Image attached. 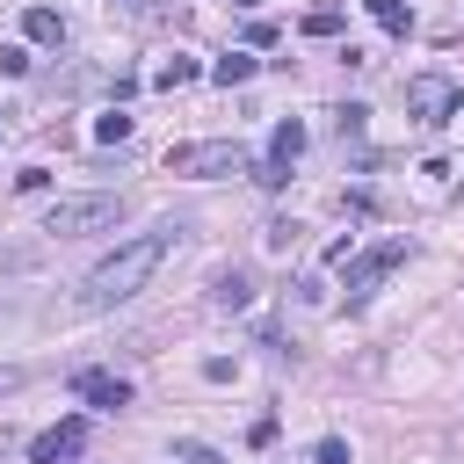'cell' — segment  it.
I'll return each mask as SVG.
<instances>
[{"mask_svg":"<svg viewBox=\"0 0 464 464\" xmlns=\"http://www.w3.org/2000/svg\"><path fill=\"white\" fill-rule=\"evenodd\" d=\"M174 246H181V225H160V232H145V239H123L109 261L87 268V283H80V312H116L123 297H138V290L152 283V268H160Z\"/></svg>","mask_w":464,"mask_h":464,"instance_id":"1","label":"cell"},{"mask_svg":"<svg viewBox=\"0 0 464 464\" xmlns=\"http://www.w3.org/2000/svg\"><path fill=\"white\" fill-rule=\"evenodd\" d=\"M123 225V196H58L44 210L51 239H80V232H116Z\"/></svg>","mask_w":464,"mask_h":464,"instance_id":"2","label":"cell"},{"mask_svg":"<svg viewBox=\"0 0 464 464\" xmlns=\"http://www.w3.org/2000/svg\"><path fill=\"white\" fill-rule=\"evenodd\" d=\"M167 174H188V181H225V174H246V145H239V138L174 145V152H167Z\"/></svg>","mask_w":464,"mask_h":464,"instance_id":"3","label":"cell"},{"mask_svg":"<svg viewBox=\"0 0 464 464\" xmlns=\"http://www.w3.org/2000/svg\"><path fill=\"white\" fill-rule=\"evenodd\" d=\"M406 254H413V239H406V232L377 239L370 254H348V304H362V297H370V290H377V283H384V276H392Z\"/></svg>","mask_w":464,"mask_h":464,"instance_id":"4","label":"cell"},{"mask_svg":"<svg viewBox=\"0 0 464 464\" xmlns=\"http://www.w3.org/2000/svg\"><path fill=\"white\" fill-rule=\"evenodd\" d=\"M457 102H464V87L442 80V72H413L406 80V116L413 123H457Z\"/></svg>","mask_w":464,"mask_h":464,"instance_id":"5","label":"cell"},{"mask_svg":"<svg viewBox=\"0 0 464 464\" xmlns=\"http://www.w3.org/2000/svg\"><path fill=\"white\" fill-rule=\"evenodd\" d=\"M80 442H87V413H65L58 428L29 442V464H80Z\"/></svg>","mask_w":464,"mask_h":464,"instance_id":"6","label":"cell"},{"mask_svg":"<svg viewBox=\"0 0 464 464\" xmlns=\"http://www.w3.org/2000/svg\"><path fill=\"white\" fill-rule=\"evenodd\" d=\"M72 392H80L94 413H123V406H130V384H123L116 370H80V377H72Z\"/></svg>","mask_w":464,"mask_h":464,"instance_id":"7","label":"cell"},{"mask_svg":"<svg viewBox=\"0 0 464 464\" xmlns=\"http://www.w3.org/2000/svg\"><path fill=\"white\" fill-rule=\"evenodd\" d=\"M210 304H218V312H246V304H254V276H246V268H218V276H210Z\"/></svg>","mask_w":464,"mask_h":464,"instance_id":"8","label":"cell"},{"mask_svg":"<svg viewBox=\"0 0 464 464\" xmlns=\"http://www.w3.org/2000/svg\"><path fill=\"white\" fill-rule=\"evenodd\" d=\"M297 152H304V123H297V116H283V123L268 130V160H276V167H290Z\"/></svg>","mask_w":464,"mask_h":464,"instance_id":"9","label":"cell"},{"mask_svg":"<svg viewBox=\"0 0 464 464\" xmlns=\"http://www.w3.org/2000/svg\"><path fill=\"white\" fill-rule=\"evenodd\" d=\"M22 29H29V44H58V36H65V14H58V7H44V0H36V7H29V14H22Z\"/></svg>","mask_w":464,"mask_h":464,"instance_id":"10","label":"cell"},{"mask_svg":"<svg viewBox=\"0 0 464 464\" xmlns=\"http://www.w3.org/2000/svg\"><path fill=\"white\" fill-rule=\"evenodd\" d=\"M362 7H370V22H377L384 36H406V29H413V7H406V0H362Z\"/></svg>","mask_w":464,"mask_h":464,"instance_id":"11","label":"cell"},{"mask_svg":"<svg viewBox=\"0 0 464 464\" xmlns=\"http://www.w3.org/2000/svg\"><path fill=\"white\" fill-rule=\"evenodd\" d=\"M254 65H261L254 51H225V58L210 65V80H218V87H239V80H254Z\"/></svg>","mask_w":464,"mask_h":464,"instance_id":"12","label":"cell"},{"mask_svg":"<svg viewBox=\"0 0 464 464\" xmlns=\"http://www.w3.org/2000/svg\"><path fill=\"white\" fill-rule=\"evenodd\" d=\"M297 239H304V225H297V218H268V225H261V246H268V254H290Z\"/></svg>","mask_w":464,"mask_h":464,"instance_id":"13","label":"cell"},{"mask_svg":"<svg viewBox=\"0 0 464 464\" xmlns=\"http://www.w3.org/2000/svg\"><path fill=\"white\" fill-rule=\"evenodd\" d=\"M188 80H196V58H167V65H152V87H167V94L188 87Z\"/></svg>","mask_w":464,"mask_h":464,"instance_id":"14","label":"cell"},{"mask_svg":"<svg viewBox=\"0 0 464 464\" xmlns=\"http://www.w3.org/2000/svg\"><path fill=\"white\" fill-rule=\"evenodd\" d=\"M94 138H102V145H123V138H130V116H123V109L94 116Z\"/></svg>","mask_w":464,"mask_h":464,"instance_id":"15","label":"cell"},{"mask_svg":"<svg viewBox=\"0 0 464 464\" xmlns=\"http://www.w3.org/2000/svg\"><path fill=\"white\" fill-rule=\"evenodd\" d=\"M297 29H304V36H334V29H341V7H312Z\"/></svg>","mask_w":464,"mask_h":464,"instance_id":"16","label":"cell"},{"mask_svg":"<svg viewBox=\"0 0 464 464\" xmlns=\"http://www.w3.org/2000/svg\"><path fill=\"white\" fill-rule=\"evenodd\" d=\"M362 116H370V109L348 102V109H334V130H341V138H362Z\"/></svg>","mask_w":464,"mask_h":464,"instance_id":"17","label":"cell"},{"mask_svg":"<svg viewBox=\"0 0 464 464\" xmlns=\"http://www.w3.org/2000/svg\"><path fill=\"white\" fill-rule=\"evenodd\" d=\"M312 464H348V442H341V435H319V442H312Z\"/></svg>","mask_w":464,"mask_h":464,"instance_id":"18","label":"cell"},{"mask_svg":"<svg viewBox=\"0 0 464 464\" xmlns=\"http://www.w3.org/2000/svg\"><path fill=\"white\" fill-rule=\"evenodd\" d=\"M0 72L22 80V72H29V51H22V44H0Z\"/></svg>","mask_w":464,"mask_h":464,"instance_id":"19","label":"cell"},{"mask_svg":"<svg viewBox=\"0 0 464 464\" xmlns=\"http://www.w3.org/2000/svg\"><path fill=\"white\" fill-rule=\"evenodd\" d=\"M174 457H181V464H225L210 442H174Z\"/></svg>","mask_w":464,"mask_h":464,"instance_id":"20","label":"cell"},{"mask_svg":"<svg viewBox=\"0 0 464 464\" xmlns=\"http://www.w3.org/2000/svg\"><path fill=\"white\" fill-rule=\"evenodd\" d=\"M254 181H261V188H283V181H290V167H276V160H261V167H254Z\"/></svg>","mask_w":464,"mask_h":464,"instance_id":"21","label":"cell"},{"mask_svg":"<svg viewBox=\"0 0 464 464\" xmlns=\"http://www.w3.org/2000/svg\"><path fill=\"white\" fill-rule=\"evenodd\" d=\"M14 384H22V370H14V362H0V392H14Z\"/></svg>","mask_w":464,"mask_h":464,"instance_id":"22","label":"cell"},{"mask_svg":"<svg viewBox=\"0 0 464 464\" xmlns=\"http://www.w3.org/2000/svg\"><path fill=\"white\" fill-rule=\"evenodd\" d=\"M232 7H254V0H232Z\"/></svg>","mask_w":464,"mask_h":464,"instance_id":"23","label":"cell"}]
</instances>
